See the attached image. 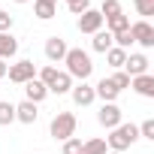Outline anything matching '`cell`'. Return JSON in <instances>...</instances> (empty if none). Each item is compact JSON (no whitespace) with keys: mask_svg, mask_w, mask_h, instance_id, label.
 <instances>
[{"mask_svg":"<svg viewBox=\"0 0 154 154\" xmlns=\"http://www.w3.org/2000/svg\"><path fill=\"white\" fill-rule=\"evenodd\" d=\"M63 63H66V75L75 82H88L91 79V72H94V60H91V54L85 51V48H66V54H63Z\"/></svg>","mask_w":154,"mask_h":154,"instance_id":"cell-1","label":"cell"},{"mask_svg":"<svg viewBox=\"0 0 154 154\" xmlns=\"http://www.w3.org/2000/svg\"><path fill=\"white\" fill-rule=\"evenodd\" d=\"M136 139H139V127H136V124H118V127L109 130V136H106V148L124 154L130 145H136Z\"/></svg>","mask_w":154,"mask_h":154,"instance_id":"cell-2","label":"cell"},{"mask_svg":"<svg viewBox=\"0 0 154 154\" xmlns=\"http://www.w3.org/2000/svg\"><path fill=\"white\" fill-rule=\"evenodd\" d=\"M75 127H79V121H75L72 112H57L51 118V124H48V133H51V139L66 142L69 136H75Z\"/></svg>","mask_w":154,"mask_h":154,"instance_id":"cell-3","label":"cell"},{"mask_svg":"<svg viewBox=\"0 0 154 154\" xmlns=\"http://www.w3.org/2000/svg\"><path fill=\"white\" fill-rule=\"evenodd\" d=\"M6 79L12 82V85H24V82H30V79H36V66H33V60H15V63H9V69H6Z\"/></svg>","mask_w":154,"mask_h":154,"instance_id":"cell-4","label":"cell"},{"mask_svg":"<svg viewBox=\"0 0 154 154\" xmlns=\"http://www.w3.org/2000/svg\"><path fill=\"white\" fill-rule=\"evenodd\" d=\"M130 36H133V42H139L142 48H154V24H151V21H145V18L133 21V24H130Z\"/></svg>","mask_w":154,"mask_h":154,"instance_id":"cell-5","label":"cell"},{"mask_svg":"<svg viewBox=\"0 0 154 154\" xmlns=\"http://www.w3.org/2000/svg\"><path fill=\"white\" fill-rule=\"evenodd\" d=\"M97 121H100V127L112 130V127L124 124V112H121V106H118V103H103V106H100V112H97Z\"/></svg>","mask_w":154,"mask_h":154,"instance_id":"cell-6","label":"cell"},{"mask_svg":"<svg viewBox=\"0 0 154 154\" xmlns=\"http://www.w3.org/2000/svg\"><path fill=\"white\" fill-rule=\"evenodd\" d=\"M66 48H69V45H66V39L54 33V36H48V39H45V48H42V51H45V60L54 66V63H63Z\"/></svg>","mask_w":154,"mask_h":154,"instance_id":"cell-7","label":"cell"},{"mask_svg":"<svg viewBox=\"0 0 154 154\" xmlns=\"http://www.w3.org/2000/svg\"><path fill=\"white\" fill-rule=\"evenodd\" d=\"M151 66V60L142 54V51H127V60H124V72L130 75V79H136V75H145Z\"/></svg>","mask_w":154,"mask_h":154,"instance_id":"cell-8","label":"cell"},{"mask_svg":"<svg viewBox=\"0 0 154 154\" xmlns=\"http://www.w3.org/2000/svg\"><path fill=\"white\" fill-rule=\"evenodd\" d=\"M75 27H79V33H88V36H94L97 30H103V15H100L97 9H88V12H82V15H79Z\"/></svg>","mask_w":154,"mask_h":154,"instance_id":"cell-9","label":"cell"},{"mask_svg":"<svg viewBox=\"0 0 154 154\" xmlns=\"http://www.w3.org/2000/svg\"><path fill=\"white\" fill-rule=\"evenodd\" d=\"M36 118H39V106H36V103H30V100L15 103V121H21V124H36Z\"/></svg>","mask_w":154,"mask_h":154,"instance_id":"cell-10","label":"cell"},{"mask_svg":"<svg viewBox=\"0 0 154 154\" xmlns=\"http://www.w3.org/2000/svg\"><path fill=\"white\" fill-rule=\"evenodd\" d=\"M69 97H72V103H75V106H91V103L97 100V97H94V85H88V82H79V85H72Z\"/></svg>","mask_w":154,"mask_h":154,"instance_id":"cell-11","label":"cell"},{"mask_svg":"<svg viewBox=\"0 0 154 154\" xmlns=\"http://www.w3.org/2000/svg\"><path fill=\"white\" fill-rule=\"evenodd\" d=\"M130 88H133L139 97H145V100H154V75H151V72H145V75H136V79H130Z\"/></svg>","mask_w":154,"mask_h":154,"instance_id":"cell-12","label":"cell"},{"mask_svg":"<svg viewBox=\"0 0 154 154\" xmlns=\"http://www.w3.org/2000/svg\"><path fill=\"white\" fill-rule=\"evenodd\" d=\"M21 88H24V100H30V103H36V106L48 97V88H45L39 79H30V82H24Z\"/></svg>","mask_w":154,"mask_h":154,"instance_id":"cell-13","label":"cell"},{"mask_svg":"<svg viewBox=\"0 0 154 154\" xmlns=\"http://www.w3.org/2000/svg\"><path fill=\"white\" fill-rule=\"evenodd\" d=\"M118 94H121V91H118L109 79H100V82L94 85V97H100L103 103H118Z\"/></svg>","mask_w":154,"mask_h":154,"instance_id":"cell-14","label":"cell"},{"mask_svg":"<svg viewBox=\"0 0 154 154\" xmlns=\"http://www.w3.org/2000/svg\"><path fill=\"white\" fill-rule=\"evenodd\" d=\"M33 15L39 21H51L57 15V3L54 0H33Z\"/></svg>","mask_w":154,"mask_h":154,"instance_id":"cell-15","label":"cell"},{"mask_svg":"<svg viewBox=\"0 0 154 154\" xmlns=\"http://www.w3.org/2000/svg\"><path fill=\"white\" fill-rule=\"evenodd\" d=\"M72 79H69V75L63 72V69H57V75H54V82L48 85V94H57V97H63V94H69L72 91Z\"/></svg>","mask_w":154,"mask_h":154,"instance_id":"cell-16","label":"cell"},{"mask_svg":"<svg viewBox=\"0 0 154 154\" xmlns=\"http://www.w3.org/2000/svg\"><path fill=\"white\" fill-rule=\"evenodd\" d=\"M15 54H18V39L12 33H0V60L15 57Z\"/></svg>","mask_w":154,"mask_h":154,"instance_id":"cell-17","label":"cell"},{"mask_svg":"<svg viewBox=\"0 0 154 154\" xmlns=\"http://www.w3.org/2000/svg\"><path fill=\"white\" fill-rule=\"evenodd\" d=\"M112 45H115V42H112V33H109V30H97V33L91 36V48L100 51V54H106Z\"/></svg>","mask_w":154,"mask_h":154,"instance_id":"cell-18","label":"cell"},{"mask_svg":"<svg viewBox=\"0 0 154 154\" xmlns=\"http://www.w3.org/2000/svg\"><path fill=\"white\" fill-rule=\"evenodd\" d=\"M103 24H106V30H109L112 36H115V33H121V30H130V18H127L124 12H121V15H112V18H106Z\"/></svg>","mask_w":154,"mask_h":154,"instance_id":"cell-19","label":"cell"},{"mask_svg":"<svg viewBox=\"0 0 154 154\" xmlns=\"http://www.w3.org/2000/svg\"><path fill=\"white\" fill-rule=\"evenodd\" d=\"M124 60H127V51H124V48H115V45H112V48L106 51V63H109L112 69H124Z\"/></svg>","mask_w":154,"mask_h":154,"instance_id":"cell-20","label":"cell"},{"mask_svg":"<svg viewBox=\"0 0 154 154\" xmlns=\"http://www.w3.org/2000/svg\"><path fill=\"white\" fill-rule=\"evenodd\" d=\"M109 148H106V139H85L82 142V154H106Z\"/></svg>","mask_w":154,"mask_h":154,"instance_id":"cell-21","label":"cell"},{"mask_svg":"<svg viewBox=\"0 0 154 154\" xmlns=\"http://www.w3.org/2000/svg\"><path fill=\"white\" fill-rule=\"evenodd\" d=\"M12 121H15V103L0 100V127H9Z\"/></svg>","mask_w":154,"mask_h":154,"instance_id":"cell-22","label":"cell"},{"mask_svg":"<svg viewBox=\"0 0 154 154\" xmlns=\"http://www.w3.org/2000/svg\"><path fill=\"white\" fill-rule=\"evenodd\" d=\"M97 12H100V15H103V21H106V18H112V15H121L124 9H121V0H103Z\"/></svg>","mask_w":154,"mask_h":154,"instance_id":"cell-23","label":"cell"},{"mask_svg":"<svg viewBox=\"0 0 154 154\" xmlns=\"http://www.w3.org/2000/svg\"><path fill=\"white\" fill-rule=\"evenodd\" d=\"M54 75H57V66H51V63H48V66H42V69H36V79H39L45 88L54 82Z\"/></svg>","mask_w":154,"mask_h":154,"instance_id":"cell-24","label":"cell"},{"mask_svg":"<svg viewBox=\"0 0 154 154\" xmlns=\"http://www.w3.org/2000/svg\"><path fill=\"white\" fill-rule=\"evenodd\" d=\"M133 6L145 21H148V15H154V0H133Z\"/></svg>","mask_w":154,"mask_h":154,"instance_id":"cell-25","label":"cell"},{"mask_svg":"<svg viewBox=\"0 0 154 154\" xmlns=\"http://www.w3.org/2000/svg\"><path fill=\"white\" fill-rule=\"evenodd\" d=\"M109 82H112V85H115L118 91H124V88H130V75H127L124 69H115V72H112V79H109Z\"/></svg>","mask_w":154,"mask_h":154,"instance_id":"cell-26","label":"cell"},{"mask_svg":"<svg viewBox=\"0 0 154 154\" xmlns=\"http://www.w3.org/2000/svg\"><path fill=\"white\" fill-rule=\"evenodd\" d=\"M112 42H115V48H124V51H127V48L133 45V36H130V30H121V33L112 36Z\"/></svg>","mask_w":154,"mask_h":154,"instance_id":"cell-27","label":"cell"},{"mask_svg":"<svg viewBox=\"0 0 154 154\" xmlns=\"http://www.w3.org/2000/svg\"><path fill=\"white\" fill-rule=\"evenodd\" d=\"M139 139H148V142H154V118H145V121L139 124Z\"/></svg>","mask_w":154,"mask_h":154,"instance_id":"cell-28","label":"cell"},{"mask_svg":"<svg viewBox=\"0 0 154 154\" xmlns=\"http://www.w3.org/2000/svg\"><path fill=\"white\" fill-rule=\"evenodd\" d=\"M66 9H69L72 15H82V12H88V9H91V0H69Z\"/></svg>","mask_w":154,"mask_h":154,"instance_id":"cell-29","label":"cell"},{"mask_svg":"<svg viewBox=\"0 0 154 154\" xmlns=\"http://www.w3.org/2000/svg\"><path fill=\"white\" fill-rule=\"evenodd\" d=\"M63 154H82V139L79 136H69L63 142Z\"/></svg>","mask_w":154,"mask_h":154,"instance_id":"cell-30","label":"cell"},{"mask_svg":"<svg viewBox=\"0 0 154 154\" xmlns=\"http://www.w3.org/2000/svg\"><path fill=\"white\" fill-rule=\"evenodd\" d=\"M9 30H12V15L0 9V33H9Z\"/></svg>","mask_w":154,"mask_h":154,"instance_id":"cell-31","label":"cell"},{"mask_svg":"<svg viewBox=\"0 0 154 154\" xmlns=\"http://www.w3.org/2000/svg\"><path fill=\"white\" fill-rule=\"evenodd\" d=\"M6 69H9V63H6V60H0V79H6Z\"/></svg>","mask_w":154,"mask_h":154,"instance_id":"cell-32","label":"cell"},{"mask_svg":"<svg viewBox=\"0 0 154 154\" xmlns=\"http://www.w3.org/2000/svg\"><path fill=\"white\" fill-rule=\"evenodd\" d=\"M15 3H27V0H15Z\"/></svg>","mask_w":154,"mask_h":154,"instance_id":"cell-33","label":"cell"},{"mask_svg":"<svg viewBox=\"0 0 154 154\" xmlns=\"http://www.w3.org/2000/svg\"><path fill=\"white\" fill-rule=\"evenodd\" d=\"M106 154H118V151H106Z\"/></svg>","mask_w":154,"mask_h":154,"instance_id":"cell-34","label":"cell"},{"mask_svg":"<svg viewBox=\"0 0 154 154\" xmlns=\"http://www.w3.org/2000/svg\"><path fill=\"white\" fill-rule=\"evenodd\" d=\"M0 9H3V6H0Z\"/></svg>","mask_w":154,"mask_h":154,"instance_id":"cell-35","label":"cell"},{"mask_svg":"<svg viewBox=\"0 0 154 154\" xmlns=\"http://www.w3.org/2000/svg\"><path fill=\"white\" fill-rule=\"evenodd\" d=\"M54 3H57V0H54Z\"/></svg>","mask_w":154,"mask_h":154,"instance_id":"cell-36","label":"cell"},{"mask_svg":"<svg viewBox=\"0 0 154 154\" xmlns=\"http://www.w3.org/2000/svg\"><path fill=\"white\" fill-rule=\"evenodd\" d=\"M66 3H69V0H66Z\"/></svg>","mask_w":154,"mask_h":154,"instance_id":"cell-37","label":"cell"}]
</instances>
